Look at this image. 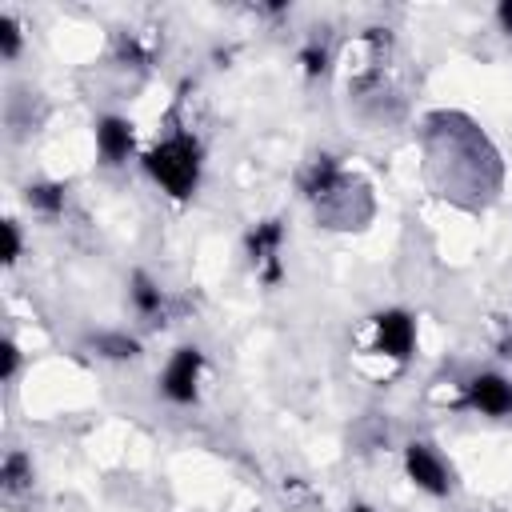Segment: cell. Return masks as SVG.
Segmentation results:
<instances>
[{
  "instance_id": "6da1fadb",
  "label": "cell",
  "mask_w": 512,
  "mask_h": 512,
  "mask_svg": "<svg viewBox=\"0 0 512 512\" xmlns=\"http://www.w3.org/2000/svg\"><path fill=\"white\" fill-rule=\"evenodd\" d=\"M144 164H148V176L164 192H172L176 200H188L196 192V180H200V148H196V140L172 136V140L156 144Z\"/></svg>"
},
{
  "instance_id": "7a4b0ae2",
  "label": "cell",
  "mask_w": 512,
  "mask_h": 512,
  "mask_svg": "<svg viewBox=\"0 0 512 512\" xmlns=\"http://www.w3.org/2000/svg\"><path fill=\"white\" fill-rule=\"evenodd\" d=\"M200 364H204L200 348H176L172 360H168V368H164V376H160V392H164L168 400H176V404H188V400L196 396Z\"/></svg>"
},
{
  "instance_id": "3957f363",
  "label": "cell",
  "mask_w": 512,
  "mask_h": 512,
  "mask_svg": "<svg viewBox=\"0 0 512 512\" xmlns=\"http://www.w3.org/2000/svg\"><path fill=\"white\" fill-rule=\"evenodd\" d=\"M376 344H380L384 356L404 360V356L412 352V344H416V324H412V316L400 312V308L380 312V316H376Z\"/></svg>"
},
{
  "instance_id": "277c9868",
  "label": "cell",
  "mask_w": 512,
  "mask_h": 512,
  "mask_svg": "<svg viewBox=\"0 0 512 512\" xmlns=\"http://www.w3.org/2000/svg\"><path fill=\"white\" fill-rule=\"evenodd\" d=\"M404 468H408V476H412L416 488H424L432 496H444L448 492V472H444L440 456L428 444H412L408 456H404Z\"/></svg>"
},
{
  "instance_id": "5b68a950",
  "label": "cell",
  "mask_w": 512,
  "mask_h": 512,
  "mask_svg": "<svg viewBox=\"0 0 512 512\" xmlns=\"http://www.w3.org/2000/svg\"><path fill=\"white\" fill-rule=\"evenodd\" d=\"M468 396H472V404H476L484 416H504V412L512 408V384H508L504 376H496V372L476 376Z\"/></svg>"
},
{
  "instance_id": "8992f818",
  "label": "cell",
  "mask_w": 512,
  "mask_h": 512,
  "mask_svg": "<svg viewBox=\"0 0 512 512\" xmlns=\"http://www.w3.org/2000/svg\"><path fill=\"white\" fill-rule=\"evenodd\" d=\"M96 148L108 164H120L128 152H132V124L120 120V116H104L96 124Z\"/></svg>"
},
{
  "instance_id": "52a82bcc",
  "label": "cell",
  "mask_w": 512,
  "mask_h": 512,
  "mask_svg": "<svg viewBox=\"0 0 512 512\" xmlns=\"http://www.w3.org/2000/svg\"><path fill=\"white\" fill-rule=\"evenodd\" d=\"M248 248H252V260H256V264H260V260H272L276 248H280V224H276V220L260 224V228L248 236Z\"/></svg>"
},
{
  "instance_id": "ba28073f",
  "label": "cell",
  "mask_w": 512,
  "mask_h": 512,
  "mask_svg": "<svg viewBox=\"0 0 512 512\" xmlns=\"http://www.w3.org/2000/svg\"><path fill=\"white\" fill-rule=\"evenodd\" d=\"M28 204L40 212H60L64 208V188L60 184H36L28 188Z\"/></svg>"
},
{
  "instance_id": "9c48e42d",
  "label": "cell",
  "mask_w": 512,
  "mask_h": 512,
  "mask_svg": "<svg viewBox=\"0 0 512 512\" xmlns=\"http://www.w3.org/2000/svg\"><path fill=\"white\" fill-rule=\"evenodd\" d=\"M96 348H100L104 356H112V360H132V356L140 352V344H136L132 336H120V332L100 336V340H96Z\"/></svg>"
},
{
  "instance_id": "30bf717a",
  "label": "cell",
  "mask_w": 512,
  "mask_h": 512,
  "mask_svg": "<svg viewBox=\"0 0 512 512\" xmlns=\"http://www.w3.org/2000/svg\"><path fill=\"white\" fill-rule=\"evenodd\" d=\"M132 300L140 312H160V288L148 276H132Z\"/></svg>"
},
{
  "instance_id": "8fae6325",
  "label": "cell",
  "mask_w": 512,
  "mask_h": 512,
  "mask_svg": "<svg viewBox=\"0 0 512 512\" xmlns=\"http://www.w3.org/2000/svg\"><path fill=\"white\" fill-rule=\"evenodd\" d=\"M32 476H28V460L20 456V452H12L8 460H4V488L8 492H16V488H24Z\"/></svg>"
},
{
  "instance_id": "7c38bea8",
  "label": "cell",
  "mask_w": 512,
  "mask_h": 512,
  "mask_svg": "<svg viewBox=\"0 0 512 512\" xmlns=\"http://www.w3.org/2000/svg\"><path fill=\"white\" fill-rule=\"evenodd\" d=\"M4 264H16L20 256V232H16V220H4Z\"/></svg>"
},
{
  "instance_id": "4fadbf2b",
  "label": "cell",
  "mask_w": 512,
  "mask_h": 512,
  "mask_svg": "<svg viewBox=\"0 0 512 512\" xmlns=\"http://www.w3.org/2000/svg\"><path fill=\"white\" fill-rule=\"evenodd\" d=\"M0 40H4V56H16V48H20V32H16V20H0Z\"/></svg>"
},
{
  "instance_id": "5bb4252c",
  "label": "cell",
  "mask_w": 512,
  "mask_h": 512,
  "mask_svg": "<svg viewBox=\"0 0 512 512\" xmlns=\"http://www.w3.org/2000/svg\"><path fill=\"white\" fill-rule=\"evenodd\" d=\"M304 64H308V72H320L324 68V48H308L304 52Z\"/></svg>"
},
{
  "instance_id": "9a60e30c",
  "label": "cell",
  "mask_w": 512,
  "mask_h": 512,
  "mask_svg": "<svg viewBox=\"0 0 512 512\" xmlns=\"http://www.w3.org/2000/svg\"><path fill=\"white\" fill-rule=\"evenodd\" d=\"M16 372V348L12 344H4V380Z\"/></svg>"
},
{
  "instance_id": "2e32d148",
  "label": "cell",
  "mask_w": 512,
  "mask_h": 512,
  "mask_svg": "<svg viewBox=\"0 0 512 512\" xmlns=\"http://www.w3.org/2000/svg\"><path fill=\"white\" fill-rule=\"evenodd\" d=\"M500 24H504V32H512V0L500 4Z\"/></svg>"
},
{
  "instance_id": "e0dca14e",
  "label": "cell",
  "mask_w": 512,
  "mask_h": 512,
  "mask_svg": "<svg viewBox=\"0 0 512 512\" xmlns=\"http://www.w3.org/2000/svg\"><path fill=\"white\" fill-rule=\"evenodd\" d=\"M352 512H372V508H364V504H360V508H352Z\"/></svg>"
}]
</instances>
